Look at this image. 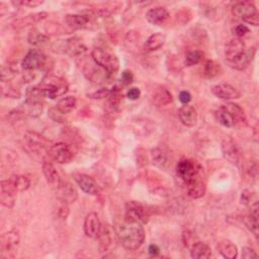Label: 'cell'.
Here are the masks:
<instances>
[{"mask_svg": "<svg viewBox=\"0 0 259 259\" xmlns=\"http://www.w3.org/2000/svg\"><path fill=\"white\" fill-rule=\"evenodd\" d=\"M115 232L119 243L126 249L134 251L139 249L145 240V231L140 222L124 218L115 224Z\"/></svg>", "mask_w": 259, "mask_h": 259, "instance_id": "cell-1", "label": "cell"}, {"mask_svg": "<svg viewBox=\"0 0 259 259\" xmlns=\"http://www.w3.org/2000/svg\"><path fill=\"white\" fill-rule=\"evenodd\" d=\"M45 97L55 99L63 96L68 91V83L62 77L55 75H47L39 85Z\"/></svg>", "mask_w": 259, "mask_h": 259, "instance_id": "cell-2", "label": "cell"}, {"mask_svg": "<svg viewBox=\"0 0 259 259\" xmlns=\"http://www.w3.org/2000/svg\"><path fill=\"white\" fill-rule=\"evenodd\" d=\"M91 58L97 66L109 74H115L118 71L119 61L117 57L105 49L94 48L91 52Z\"/></svg>", "mask_w": 259, "mask_h": 259, "instance_id": "cell-3", "label": "cell"}, {"mask_svg": "<svg viewBox=\"0 0 259 259\" xmlns=\"http://www.w3.org/2000/svg\"><path fill=\"white\" fill-rule=\"evenodd\" d=\"M232 13L237 19L246 24L257 27L259 25V14L256 6L251 1H240L233 5Z\"/></svg>", "mask_w": 259, "mask_h": 259, "instance_id": "cell-4", "label": "cell"}, {"mask_svg": "<svg viewBox=\"0 0 259 259\" xmlns=\"http://www.w3.org/2000/svg\"><path fill=\"white\" fill-rule=\"evenodd\" d=\"M24 142L27 149L30 153L39 155V156L49 155V151L52 146H49V140L36 132H27L24 136Z\"/></svg>", "mask_w": 259, "mask_h": 259, "instance_id": "cell-5", "label": "cell"}, {"mask_svg": "<svg viewBox=\"0 0 259 259\" xmlns=\"http://www.w3.org/2000/svg\"><path fill=\"white\" fill-rule=\"evenodd\" d=\"M44 93L40 89V87H29L26 93V106L27 112L30 116L37 117L43 112V100H44Z\"/></svg>", "mask_w": 259, "mask_h": 259, "instance_id": "cell-6", "label": "cell"}, {"mask_svg": "<svg viewBox=\"0 0 259 259\" xmlns=\"http://www.w3.org/2000/svg\"><path fill=\"white\" fill-rule=\"evenodd\" d=\"M49 156L59 164L71 162L74 157L73 147L67 143H57L52 145L49 151Z\"/></svg>", "mask_w": 259, "mask_h": 259, "instance_id": "cell-7", "label": "cell"}, {"mask_svg": "<svg viewBox=\"0 0 259 259\" xmlns=\"http://www.w3.org/2000/svg\"><path fill=\"white\" fill-rule=\"evenodd\" d=\"M46 61H47L46 55L42 51L38 49H31L25 56L22 62V66L25 71L31 72L42 69L45 66Z\"/></svg>", "mask_w": 259, "mask_h": 259, "instance_id": "cell-8", "label": "cell"}, {"mask_svg": "<svg viewBox=\"0 0 259 259\" xmlns=\"http://www.w3.org/2000/svg\"><path fill=\"white\" fill-rule=\"evenodd\" d=\"M202 170L203 169L201 164L193 159H182L176 166L177 175L183 180L184 183L199 174Z\"/></svg>", "mask_w": 259, "mask_h": 259, "instance_id": "cell-9", "label": "cell"}, {"mask_svg": "<svg viewBox=\"0 0 259 259\" xmlns=\"http://www.w3.org/2000/svg\"><path fill=\"white\" fill-rule=\"evenodd\" d=\"M186 192L189 198L192 199H201L204 196L206 191V183L203 175V171L200 172L199 174L194 176L192 179H189L185 182Z\"/></svg>", "mask_w": 259, "mask_h": 259, "instance_id": "cell-10", "label": "cell"}, {"mask_svg": "<svg viewBox=\"0 0 259 259\" xmlns=\"http://www.w3.org/2000/svg\"><path fill=\"white\" fill-rule=\"evenodd\" d=\"M20 244V233L16 230H11L4 233L1 236V242H0V248H1L2 256L13 257L17 246Z\"/></svg>", "mask_w": 259, "mask_h": 259, "instance_id": "cell-11", "label": "cell"}, {"mask_svg": "<svg viewBox=\"0 0 259 259\" xmlns=\"http://www.w3.org/2000/svg\"><path fill=\"white\" fill-rule=\"evenodd\" d=\"M126 218L140 222L141 224H146L149 221L150 214L145 206L137 201H129L126 204Z\"/></svg>", "mask_w": 259, "mask_h": 259, "instance_id": "cell-12", "label": "cell"}, {"mask_svg": "<svg viewBox=\"0 0 259 259\" xmlns=\"http://www.w3.org/2000/svg\"><path fill=\"white\" fill-rule=\"evenodd\" d=\"M56 191L57 199L59 200V201L66 202L68 204L75 202L78 198V193L75 187L68 181L61 180L59 186L56 188Z\"/></svg>", "mask_w": 259, "mask_h": 259, "instance_id": "cell-13", "label": "cell"}, {"mask_svg": "<svg viewBox=\"0 0 259 259\" xmlns=\"http://www.w3.org/2000/svg\"><path fill=\"white\" fill-rule=\"evenodd\" d=\"M213 94L223 100L238 99L240 97L239 90L228 83H219L212 88Z\"/></svg>", "mask_w": 259, "mask_h": 259, "instance_id": "cell-14", "label": "cell"}, {"mask_svg": "<svg viewBox=\"0 0 259 259\" xmlns=\"http://www.w3.org/2000/svg\"><path fill=\"white\" fill-rule=\"evenodd\" d=\"M74 179L83 193L90 196H95L99 193V186L94 180V178H92L91 176L87 174L78 173L74 175Z\"/></svg>", "mask_w": 259, "mask_h": 259, "instance_id": "cell-15", "label": "cell"}, {"mask_svg": "<svg viewBox=\"0 0 259 259\" xmlns=\"http://www.w3.org/2000/svg\"><path fill=\"white\" fill-rule=\"evenodd\" d=\"M222 151H223L224 157H225L232 164L238 165L241 162L242 155H241V152L238 146L234 143L233 140L231 139L224 140L222 143Z\"/></svg>", "mask_w": 259, "mask_h": 259, "instance_id": "cell-16", "label": "cell"}, {"mask_svg": "<svg viewBox=\"0 0 259 259\" xmlns=\"http://www.w3.org/2000/svg\"><path fill=\"white\" fill-rule=\"evenodd\" d=\"M101 223L99 221V218L97 214L90 213L85 217L84 220V233L85 235L89 238H97L99 235V232L101 230Z\"/></svg>", "mask_w": 259, "mask_h": 259, "instance_id": "cell-17", "label": "cell"}, {"mask_svg": "<svg viewBox=\"0 0 259 259\" xmlns=\"http://www.w3.org/2000/svg\"><path fill=\"white\" fill-rule=\"evenodd\" d=\"M245 51V43L242 39H232L225 47V56L228 62H232L242 55Z\"/></svg>", "mask_w": 259, "mask_h": 259, "instance_id": "cell-18", "label": "cell"}, {"mask_svg": "<svg viewBox=\"0 0 259 259\" xmlns=\"http://www.w3.org/2000/svg\"><path fill=\"white\" fill-rule=\"evenodd\" d=\"M16 191L9 182V180H3L0 183V201L8 209L13 208L15 202Z\"/></svg>", "mask_w": 259, "mask_h": 259, "instance_id": "cell-19", "label": "cell"}, {"mask_svg": "<svg viewBox=\"0 0 259 259\" xmlns=\"http://www.w3.org/2000/svg\"><path fill=\"white\" fill-rule=\"evenodd\" d=\"M169 12L166 8L157 6L147 11L146 20L153 26H163L169 20Z\"/></svg>", "mask_w": 259, "mask_h": 259, "instance_id": "cell-20", "label": "cell"}, {"mask_svg": "<svg viewBox=\"0 0 259 259\" xmlns=\"http://www.w3.org/2000/svg\"><path fill=\"white\" fill-rule=\"evenodd\" d=\"M42 168H43V173L46 177V180L47 182L54 188H57L61 182V177L58 173V171L56 169V167L54 166V164L48 161V160H44L43 162V165H42Z\"/></svg>", "mask_w": 259, "mask_h": 259, "instance_id": "cell-21", "label": "cell"}, {"mask_svg": "<svg viewBox=\"0 0 259 259\" xmlns=\"http://www.w3.org/2000/svg\"><path fill=\"white\" fill-rule=\"evenodd\" d=\"M255 53H256L255 48H250L248 50H245L244 53L239 56L237 59L228 63L230 67L235 69V70H244V69H246L254 59Z\"/></svg>", "mask_w": 259, "mask_h": 259, "instance_id": "cell-22", "label": "cell"}, {"mask_svg": "<svg viewBox=\"0 0 259 259\" xmlns=\"http://www.w3.org/2000/svg\"><path fill=\"white\" fill-rule=\"evenodd\" d=\"M223 107L225 108L229 114L232 115L235 126H244L246 125L247 118L244 110L241 108L237 103L234 102H227L225 105H223Z\"/></svg>", "mask_w": 259, "mask_h": 259, "instance_id": "cell-23", "label": "cell"}, {"mask_svg": "<svg viewBox=\"0 0 259 259\" xmlns=\"http://www.w3.org/2000/svg\"><path fill=\"white\" fill-rule=\"evenodd\" d=\"M178 116L180 122L186 127H194L197 125L198 113L196 109L192 106H183L178 112Z\"/></svg>", "mask_w": 259, "mask_h": 259, "instance_id": "cell-24", "label": "cell"}, {"mask_svg": "<svg viewBox=\"0 0 259 259\" xmlns=\"http://www.w3.org/2000/svg\"><path fill=\"white\" fill-rule=\"evenodd\" d=\"M64 21L67 27L72 29H85L89 25V17L83 14H67Z\"/></svg>", "mask_w": 259, "mask_h": 259, "instance_id": "cell-25", "label": "cell"}, {"mask_svg": "<svg viewBox=\"0 0 259 259\" xmlns=\"http://www.w3.org/2000/svg\"><path fill=\"white\" fill-rule=\"evenodd\" d=\"M217 249L223 257L228 259H235L238 256L237 246L229 240H221L218 242Z\"/></svg>", "mask_w": 259, "mask_h": 259, "instance_id": "cell-26", "label": "cell"}, {"mask_svg": "<svg viewBox=\"0 0 259 259\" xmlns=\"http://www.w3.org/2000/svg\"><path fill=\"white\" fill-rule=\"evenodd\" d=\"M48 17V13L47 12H37V13H33V14H29L22 20L16 21L14 23V28L15 29H23L24 27L27 26H30V25H34V24H38L44 20H46Z\"/></svg>", "mask_w": 259, "mask_h": 259, "instance_id": "cell-27", "label": "cell"}, {"mask_svg": "<svg viewBox=\"0 0 259 259\" xmlns=\"http://www.w3.org/2000/svg\"><path fill=\"white\" fill-rule=\"evenodd\" d=\"M86 47L77 39L67 40L64 45V52L71 56H82L86 52Z\"/></svg>", "mask_w": 259, "mask_h": 259, "instance_id": "cell-28", "label": "cell"}, {"mask_svg": "<svg viewBox=\"0 0 259 259\" xmlns=\"http://www.w3.org/2000/svg\"><path fill=\"white\" fill-rule=\"evenodd\" d=\"M166 37L163 33H154L150 36L146 43L144 44V49L146 52H154L159 50L165 43Z\"/></svg>", "mask_w": 259, "mask_h": 259, "instance_id": "cell-29", "label": "cell"}, {"mask_svg": "<svg viewBox=\"0 0 259 259\" xmlns=\"http://www.w3.org/2000/svg\"><path fill=\"white\" fill-rule=\"evenodd\" d=\"M191 256L195 259L210 258L212 256V249L203 242H196L191 247Z\"/></svg>", "mask_w": 259, "mask_h": 259, "instance_id": "cell-30", "label": "cell"}, {"mask_svg": "<svg viewBox=\"0 0 259 259\" xmlns=\"http://www.w3.org/2000/svg\"><path fill=\"white\" fill-rule=\"evenodd\" d=\"M152 101L154 105L157 107L167 106L170 102H172V95L167 89L159 88L153 93Z\"/></svg>", "mask_w": 259, "mask_h": 259, "instance_id": "cell-31", "label": "cell"}, {"mask_svg": "<svg viewBox=\"0 0 259 259\" xmlns=\"http://www.w3.org/2000/svg\"><path fill=\"white\" fill-rule=\"evenodd\" d=\"M13 188L16 191V193H23L26 192L30 186V181L29 179L25 176V175H20V174H13L10 176L8 179Z\"/></svg>", "mask_w": 259, "mask_h": 259, "instance_id": "cell-32", "label": "cell"}, {"mask_svg": "<svg viewBox=\"0 0 259 259\" xmlns=\"http://www.w3.org/2000/svg\"><path fill=\"white\" fill-rule=\"evenodd\" d=\"M215 116H216L217 122L220 125H222L223 127H226V128L235 127V123H234V119H233L232 115L223 106L219 110L216 111Z\"/></svg>", "mask_w": 259, "mask_h": 259, "instance_id": "cell-33", "label": "cell"}, {"mask_svg": "<svg viewBox=\"0 0 259 259\" xmlns=\"http://www.w3.org/2000/svg\"><path fill=\"white\" fill-rule=\"evenodd\" d=\"M151 161L153 165L164 169L168 163L167 154L160 148H155L151 150Z\"/></svg>", "mask_w": 259, "mask_h": 259, "instance_id": "cell-34", "label": "cell"}, {"mask_svg": "<svg viewBox=\"0 0 259 259\" xmlns=\"http://www.w3.org/2000/svg\"><path fill=\"white\" fill-rule=\"evenodd\" d=\"M241 203L249 206L251 210L250 212L258 213V201L255 193L245 189L244 192H242V195H241Z\"/></svg>", "mask_w": 259, "mask_h": 259, "instance_id": "cell-35", "label": "cell"}, {"mask_svg": "<svg viewBox=\"0 0 259 259\" xmlns=\"http://www.w3.org/2000/svg\"><path fill=\"white\" fill-rule=\"evenodd\" d=\"M99 249L101 252H106L112 245V235L107 226H101V230L98 235Z\"/></svg>", "mask_w": 259, "mask_h": 259, "instance_id": "cell-36", "label": "cell"}, {"mask_svg": "<svg viewBox=\"0 0 259 259\" xmlns=\"http://www.w3.org/2000/svg\"><path fill=\"white\" fill-rule=\"evenodd\" d=\"M76 105H77V100L74 96H66L62 99H60L57 103V109L59 111H61L63 114L67 115L69 113H71L75 108H76Z\"/></svg>", "mask_w": 259, "mask_h": 259, "instance_id": "cell-37", "label": "cell"}, {"mask_svg": "<svg viewBox=\"0 0 259 259\" xmlns=\"http://www.w3.org/2000/svg\"><path fill=\"white\" fill-rule=\"evenodd\" d=\"M48 40H49V38L46 36V34L42 33L41 31H39L36 29H30V31L29 32L28 41L32 46H43L44 44H46L48 42Z\"/></svg>", "mask_w": 259, "mask_h": 259, "instance_id": "cell-38", "label": "cell"}, {"mask_svg": "<svg viewBox=\"0 0 259 259\" xmlns=\"http://www.w3.org/2000/svg\"><path fill=\"white\" fill-rule=\"evenodd\" d=\"M122 98H123L122 89H120L118 86H114V88L111 90V93L109 95V106L112 108V110L115 111L118 109Z\"/></svg>", "mask_w": 259, "mask_h": 259, "instance_id": "cell-39", "label": "cell"}, {"mask_svg": "<svg viewBox=\"0 0 259 259\" xmlns=\"http://www.w3.org/2000/svg\"><path fill=\"white\" fill-rule=\"evenodd\" d=\"M220 64L213 60H208L203 66V75L208 78H214L220 74Z\"/></svg>", "mask_w": 259, "mask_h": 259, "instance_id": "cell-40", "label": "cell"}, {"mask_svg": "<svg viewBox=\"0 0 259 259\" xmlns=\"http://www.w3.org/2000/svg\"><path fill=\"white\" fill-rule=\"evenodd\" d=\"M245 226L254 234L255 237H258V213L250 212L243 219Z\"/></svg>", "mask_w": 259, "mask_h": 259, "instance_id": "cell-41", "label": "cell"}, {"mask_svg": "<svg viewBox=\"0 0 259 259\" xmlns=\"http://www.w3.org/2000/svg\"><path fill=\"white\" fill-rule=\"evenodd\" d=\"M203 58V53L200 50H194L188 52L186 57H185V65L191 67L194 65L199 64Z\"/></svg>", "mask_w": 259, "mask_h": 259, "instance_id": "cell-42", "label": "cell"}, {"mask_svg": "<svg viewBox=\"0 0 259 259\" xmlns=\"http://www.w3.org/2000/svg\"><path fill=\"white\" fill-rule=\"evenodd\" d=\"M15 75H16V71L11 66L3 65L1 67V81L3 83L8 82L11 79H13L15 77Z\"/></svg>", "mask_w": 259, "mask_h": 259, "instance_id": "cell-43", "label": "cell"}, {"mask_svg": "<svg viewBox=\"0 0 259 259\" xmlns=\"http://www.w3.org/2000/svg\"><path fill=\"white\" fill-rule=\"evenodd\" d=\"M49 116L54 120V122H58V123H64L65 122V114H63L61 111H59L56 108H51L48 112Z\"/></svg>", "mask_w": 259, "mask_h": 259, "instance_id": "cell-44", "label": "cell"}, {"mask_svg": "<svg viewBox=\"0 0 259 259\" xmlns=\"http://www.w3.org/2000/svg\"><path fill=\"white\" fill-rule=\"evenodd\" d=\"M58 217L61 219V220H66L69 216V213H70V209H69V204L66 203V202H62L60 201V205L58 208Z\"/></svg>", "mask_w": 259, "mask_h": 259, "instance_id": "cell-45", "label": "cell"}, {"mask_svg": "<svg viewBox=\"0 0 259 259\" xmlns=\"http://www.w3.org/2000/svg\"><path fill=\"white\" fill-rule=\"evenodd\" d=\"M110 93H111L110 89L100 88V89H97L96 91H94L92 93H89L88 96L90 98H93V99H101V98H105V97H109Z\"/></svg>", "mask_w": 259, "mask_h": 259, "instance_id": "cell-46", "label": "cell"}, {"mask_svg": "<svg viewBox=\"0 0 259 259\" xmlns=\"http://www.w3.org/2000/svg\"><path fill=\"white\" fill-rule=\"evenodd\" d=\"M15 5H25L30 8H34V7H38L40 5H42L44 3L43 0H26V1H17V2H13Z\"/></svg>", "mask_w": 259, "mask_h": 259, "instance_id": "cell-47", "label": "cell"}, {"mask_svg": "<svg viewBox=\"0 0 259 259\" xmlns=\"http://www.w3.org/2000/svg\"><path fill=\"white\" fill-rule=\"evenodd\" d=\"M182 242L185 247L191 248L196 242H194V235L189 231H185L182 234Z\"/></svg>", "mask_w": 259, "mask_h": 259, "instance_id": "cell-48", "label": "cell"}, {"mask_svg": "<svg viewBox=\"0 0 259 259\" xmlns=\"http://www.w3.org/2000/svg\"><path fill=\"white\" fill-rule=\"evenodd\" d=\"M234 31H235V34L237 36V38H240L241 39V38L245 37L247 33L250 32V29L246 25H238L235 28Z\"/></svg>", "mask_w": 259, "mask_h": 259, "instance_id": "cell-49", "label": "cell"}, {"mask_svg": "<svg viewBox=\"0 0 259 259\" xmlns=\"http://www.w3.org/2000/svg\"><path fill=\"white\" fill-rule=\"evenodd\" d=\"M120 81L124 85H130L134 81V75L130 70H125L120 75Z\"/></svg>", "mask_w": 259, "mask_h": 259, "instance_id": "cell-50", "label": "cell"}, {"mask_svg": "<svg viewBox=\"0 0 259 259\" xmlns=\"http://www.w3.org/2000/svg\"><path fill=\"white\" fill-rule=\"evenodd\" d=\"M3 94L10 98H20L21 96L20 90L12 87V86H9V87H7V89H3Z\"/></svg>", "mask_w": 259, "mask_h": 259, "instance_id": "cell-51", "label": "cell"}, {"mask_svg": "<svg viewBox=\"0 0 259 259\" xmlns=\"http://www.w3.org/2000/svg\"><path fill=\"white\" fill-rule=\"evenodd\" d=\"M140 96H141V91L139 88H137V87H132L127 92V97L131 100L139 99Z\"/></svg>", "mask_w": 259, "mask_h": 259, "instance_id": "cell-52", "label": "cell"}, {"mask_svg": "<svg viewBox=\"0 0 259 259\" xmlns=\"http://www.w3.org/2000/svg\"><path fill=\"white\" fill-rule=\"evenodd\" d=\"M257 257H258V255L254 251V249L250 248V247H244L242 249V258L251 259V258H257Z\"/></svg>", "mask_w": 259, "mask_h": 259, "instance_id": "cell-53", "label": "cell"}, {"mask_svg": "<svg viewBox=\"0 0 259 259\" xmlns=\"http://www.w3.org/2000/svg\"><path fill=\"white\" fill-rule=\"evenodd\" d=\"M178 98H179V100H180V102L182 103V105L185 106V105H188L189 101L192 100V95L188 91L183 90V91H181L179 93V97Z\"/></svg>", "mask_w": 259, "mask_h": 259, "instance_id": "cell-54", "label": "cell"}, {"mask_svg": "<svg viewBox=\"0 0 259 259\" xmlns=\"http://www.w3.org/2000/svg\"><path fill=\"white\" fill-rule=\"evenodd\" d=\"M148 252L151 256H157L159 253H160V249L157 245H155V244H152L149 246L148 248Z\"/></svg>", "mask_w": 259, "mask_h": 259, "instance_id": "cell-55", "label": "cell"}]
</instances>
